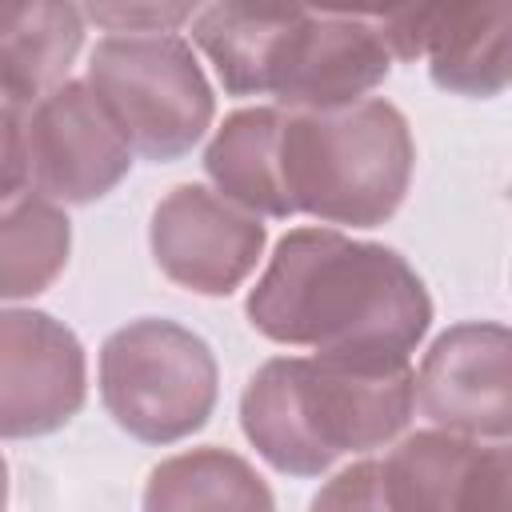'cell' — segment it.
I'll list each match as a JSON object with an SVG mask.
<instances>
[{"mask_svg":"<svg viewBox=\"0 0 512 512\" xmlns=\"http://www.w3.org/2000/svg\"><path fill=\"white\" fill-rule=\"evenodd\" d=\"M508 196H512V188H508Z\"/></svg>","mask_w":512,"mask_h":512,"instance_id":"cell-20","label":"cell"},{"mask_svg":"<svg viewBox=\"0 0 512 512\" xmlns=\"http://www.w3.org/2000/svg\"><path fill=\"white\" fill-rule=\"evenodd\" d=\"M84 8L68 0H16L0 12V88L4 108L28 112L68 84L84 44Z\"/></svg>","mask_w":512,"mask_h":512,"instance_id":"cell-13","label":"cell"},{"mask_svg":"<svg viewBox=\"0 0 512 512\" xmlns=\"http://www.w3.org/2000/svg\"><path fill=\"white\" fill-rule=\"evenodd\" d=\"M400 64H428L440 92L492 100L512 88V4H424L376 12Z\"/></svg>","mask_w":512,"mask_h":512,"instance_id":"cell-8","label":"cell"},{"mask_svg":"<svg viewBox=\"0 0 512 512\" xmlns=\"http://www.w3.org/2000/svg\"><path fill=\"white\" fill-rule=\"evenodd\" d=\"M72 248V224L64 204L24 192L4 200L0 212V296L8 304L32 300L64 272Z\"/></svg>","mask_w":512,"mask_h":512,"instance_id":"cell-16","label":"cell"},{"mask_svg":"<svg viewBox=\"0 0 512 512\" xmlns=\"http://www.w3.org/2000/svg\"><path fill=\"white\" fill-rule=\"evenodd\" d=\"M296 12L300 8L208 4L192 20V44L208 56L228 96H272Z\"/></svg>","mask_w":512,"mask_h":512,"instance_id":"cell-15","label":"cell"},{"mask_svg":"<svg viewBox=\"0 0 512 512\" xmlns=\"http://www.w3.org/2000/svg\"><path fill=\"white\" fill-rule=\"evenodd\" d=\"M416 416L412 364L272 356L240 392V428L256 456L296 480L332 472L404 436Z\"/></svg>","mask_w":512,"mask_h":512,"instance_id":"cell-2","label":"cell"},{"mask_svg":"<svg viewBox=\"0 0 512 512\" xmlns=\"http://www.w3.org/2000/svg\"><path fill=\"white\" fill-rule=\"evenodd\" d=\"M268 228L260 216L224 200L208 184H176L148 220L156 268L184 292L232 296L260 264Z\"/></svg>","mask_w":512,"mask_h":512,"instance_id":"cell-7","label":"cell"},{"mask_svg":"<svg viewBox=\"0 0 512 512\" xmlns=\"http://www.w3.org/2000/svg\"><path fill=\"white\" fill-rule=\"evenodd\" d=\"M448 512H512V440H472L464 436Z\"/></svg>","mask_w":512,"mask_h":512,"instance_id":"cell-17","label":"cell"},{"mask_svg":"<svg viewBox=\"0 0 512 512\" xmlns=\"http://www.w3.org/2000/svg\"><path fill=\"white\" fill-rule=\"evenodd\" d=\"M128 144L152 160L172 164L188 156L216 116V92L180 32L160 36H104L88 56L84 76Z\"/></svg>","mask_w":512,"mask_h":512,"instance_id":"cell-5","label":"cell"},{"mask_svg":"<svg viewBox=\"0 0 512 512\" xmlns=\"http://www.w3.org/2000/svg\"><path fill=\"white\" fill-rule=\"evenodd\" d=\"M244 316L284 348L352 364H408L432 328V296L396 248L300 224L276 240L248 288Z\"/></svg>","mask_w":512,"mask_h":512,"instance_id":"cell-1","label":"cell"},{"mask_svg":"<svg viewBox=\"0 0 512 512\" xmlns=\"http://www.w3.org/2000/svg\"><path fill=\"white\" fill-rule=\"evenodd\" d=\"M308 512H396L388 492H384L380 460L360 456L348 468H340L332 480L320 484Z\"/></svg>","mask_w":512,"mask_h":512,"instance_id":"cell-18","label":"cell"},{"mask_svg":"<svg viewBox=\"0 0 512 512\" xmlns=\"http://www.w3.org/2000/svg\"><path fill=\"white\" fill-rule=\"evenodd\" d=\"M96 388L120 432L140 444H176L208 424L220 368L200 332L164 316H140L100 344Z\"/></svg>","mask_w":512,"mask_h":512,"instance_id":"cell-4","label":"cell"},{"mask_svg":"<svg viewBox=\"0 0 512 512\" xmlns=\"http://www.w3.org/2000/svg\"><path fill=\"white\" fill-rule=\"evenodd\" d=\"M416 408L432 428L512 440V324L460 320L444 328L420 360Z\"/></svg>","mask_w":512,"mask_h":512,"instance_id":"cell-9","label":"cell"},{"mask_svg":"<svg viewBox=\"0 0 512 512\" xmlns=\"http://www.w3.org/2000/svg\"><path fill=\"white\" fill-rule=\"evenodd\" d=\"M88 400L80 336L40 308L8 304L0 316V432L32 440L60 432Z\"/></svg>","mask_w":512,"mask_h":512,"instance_id":"cell-10","label":"cell"},{"mask_svg":"<svg viewBox=\"0 0 512 512\" xmlns=\"http://www.w3.org/2000/svg\"><path fill=\"white\" fill-rule=\"evenodd\" d=\"M376 12L300 8L284 40L272 100L284 112H332L368 100L392 72Z\"/></svg>","mask_w":512,"mask_h":512,"instance_id":"cell-11","label":"cell"},{"mask_svg":"<svg viewBox=\"0 0 512 512\" xmlns=\"http://www.w3.org/2000/svg\"><path fill=\"white\" fill-rule=\"evenodd\" d=\"M136 148L88 80H68L28 112L4 108V200L40 192L92 204L132 172Z\"/></svg>","mask_w":512,"mask_h":512,"instance_id":"cell-6","label":"cell"},{"mask_svg":"<svg viewBox=\"0 0 512 512\" xmlns=\"http://www.w3.org/2000/svg\"><path fill=\"white\" fill-rule=\"evenodd\" d=\"M140 512H276V496L252 460L204 444L164 456L148 472Z\"/></svg>","mask_w":512,"mask_h":512,"instance_id":"cell-14","label":"cell"},{"mask_svg":"<svg viewBox=\"0 0 512 512\" xmlns=\"http://www.w3.org/2000/svg\"><path fill=\"white\" fill-rule=\"evenodd\" d=\"M88 20L104 24L108 36H160L180 32L184 20H196V4H88Z\"/></svg>","mask_w":512,"mask_h":512,"instance_id":"cell-19","label":"cell"},{"mask_svg":"<svg viewBox=\"0 0 512 512\" xmlns=\"http://www.w3.org/2000/svg\"><path fill=\"white\" fill-rule=\"evenodd\" d=\"M284 120L288 112L276 104L236 108L204 148V176L212 188L260 220L296 216L284 188Z\"/></svg>","mask_w":512,"mask_h":512,"instance_id":"cell-12","label":"cell"},{"mask_svg":"<svg viewBox=\"0 0 512 512\" xmlns=\"http://www.w3.org/2000/svg\"><path fill=\"white\" fill-rule=\"evenodd\" d=\"M416 140L408 116L368 96L332 112H288L284 120V188L292 212L324 228L388 224L412 184Z\"/></svg>","mask_w":512,"mask_h":512,"instance_id":"cell-3","label":"cell"}]
</instances>
